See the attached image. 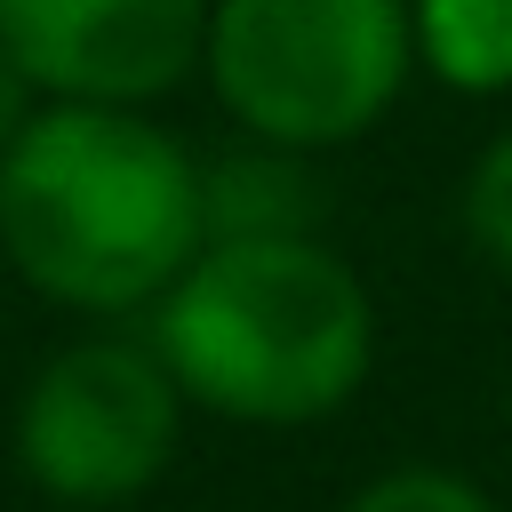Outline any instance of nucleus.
<instances>
[{"instance_id":"9d476101","label":"nucleus","mask_w":512,"mask_h":512,"mask_svg":"<svg viewBox=\"0 0 512 512\" xmlns=\"http://www.w3.org/2000/svg\"><path fill=\"white\" fill-rule=\"evenodd\" d=\"M32 112H40V88H32V80H24V64L0 48V152L32 128Z\"/></svg>"},{"instance_id":"0eeeda50","label":"nucleus","mask_w":512,"mask_h":512,"mask_svg":"<svg viewBox=\"0 0 512 512\" xmlns=\"http://www.w3.org/2000/svg\"><path fill=\"white\" fill-rule=\"evenodd\" d=\"M416 16V72L456 96L512 88V0H408Z\"/></svg>"},{"instance_id":"423d86ee","label":"nucleus","mask_w":512,"mask_h":512,"mask_svg":"<svg viewBox=\"0 0 512 512\" xmlns=\"http://www.w3.org/2000/svg\"><path fill=\"white\" fill-rule=\"evenodd\" d=\"M328 224V184L312 152L288 144H232L200 160V232L208 240H312Z\"/></svg>"},{"instance_id":"f03ea898","label":"nucleus","mask_w":512,"mask_h":512,"mask_svg":"<svg viewBox=\"0 0 512 512\" xmlns=\"http://www.w3.org/2000/svg\"><path fill=\"white\" fill-rule=\"evenodd\" d=\"M144 320L184 408L224 424H320L352 408L376 368V296L320 232L200 240Z\"/></svg>"},{"instance_id":"7ed1b4c3","label":"nucleus","mask_w":512,"mask_h":512,"mask_svg":"<svg viewBox=\"0 0 512 512\" xmlns=\"http://www.w3.org/2000/svg\"><path fill=\"white\" fill-rule=\"evenodd\" d=\"M416 72L408 0H208L200 80L256 144H360Z\"/></svg>"},{"instance_id":"6e6552de","label":"nucleus","mask_w":512,"mask_h":512,"mask_svg":"<svg viewBox=\"0 0 512 512\" xmlns=\"http://www.w3.org/2000/svg\"><path fill=\"white\" fill-rule=\"evenodd\" d=\"M344 512H496L480 480L448 472V464H392L376 480H360L344 496Z\"/></svg>"},{"instance_id":"39448f33","label":"nucleus","mask_w":512,"mask_h":512,"mask_svg":"<svg viewBox=\"0 0 512 512\" xmlns=\"http://www.w3.org/2000/svg\"><path fill=\"white\" fill-rule=\"evenodd\" d=\"M208 0H0V48L40 104L152 112L200 72Z\"/></svg>"},{"instance_id":"1a4fd4ad","label":"nucleus","mask_w":512,"mask_h":512,"mask_svg":"<svg viewBox=\"0 0 512 512\" xmlns=\"http://www.w3.org/2000/svg\"><path fill=\"white\" fill-rule=\"evenodd\" d=\"M456 208H464V240L496 272H512V128L480 144V160L464 168V200Z\"/></svg>"},{"instance_id":"20e7f679","label":"nucleus","mask_w":512,"mask_h":512,"mask_svg":"<svg viewBox=\"0 0 512 512\" xmlns=\"http://www.w3.org/2000/svg\"><path fill=\"white\" fill-rule=\"evenodd\" d=\"M184 392L152 336L128 328H80L32 360L8 408V456L16 480L64 512H120L184 448Z\"/></svg>"},{"instance_id":"f257e3e1","label":"nucleus","mask_w":512,"mask_h":512,"mask_svg":"<svg viewBox=\"0 0 512 512\" xmlns=\"http://www.w3.org/2000/svg\"><path fill=\"white\" fill-rule=\"evenodd\" d=\"M200 240V152L152 112L40 104L0 152V264L72 320H144Z\"/></svg>"}]
</instances>
